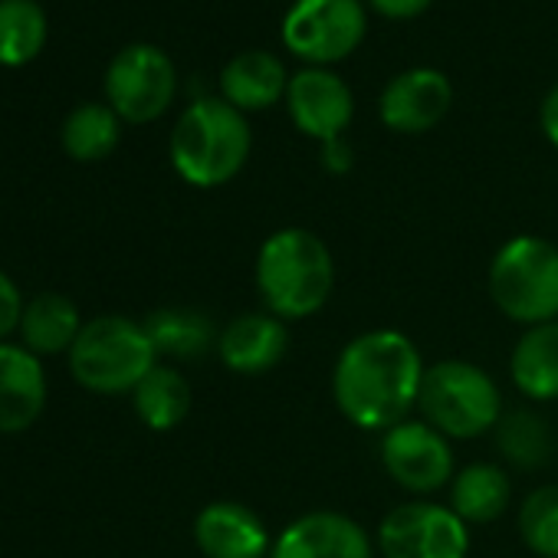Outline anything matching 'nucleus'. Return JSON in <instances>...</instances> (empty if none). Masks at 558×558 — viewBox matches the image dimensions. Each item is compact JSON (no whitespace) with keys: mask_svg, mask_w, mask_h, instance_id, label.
<instances>
[{"mask_svg":"<svg viewBox=\"0 0 558 558\" xmlns=\"http://www.w3.org/2000/svg\"><path fill=\"white\" fill-rule=\"evenodd\" d=\"M424 359L398 329H372L355 336L332 372V398L359 430H391L417 408L424 385Z\"/></svg>","mask_w":558,"mask_h":558,"instance_id":"f257e3e1","label":"nucleus"},{"mask_svg":"<svg viewBox=\"0 0 558 558\" xmlns=\"http://www.w3.org/2000/svg\"><path fill=\"white\" fill-rule=\"evenodd\" d=\"M256 290L266 313L283 323L316 316L336 290V259L326 240L306 227H283L256 253Z\"/></svg>","mask_w":558,"mask_h":558,"instance_id":"f03ea898","label":"nucleus"},{"mask_svg":"<svg viewBox=\"0 0 558 558\" xmlns=\"http://www.w3.org/2000/svg\"><path fill=\"white\" fill-rule=\"evenodd\" d=\"M250 155V125L227 99H197L171 132V161L194 187L227 184Z\"/></svg>","mask_w":558,"mask_h":558,"instance_id":"7ed1b4c3","label":"nucleus"},{"mask_svg":"<svg viewBox=\"0 0 558 558\" xmlns=\"http://www.w3.org/2000/svg\"><path fill=\"white\" fill-rule=\"evenodd\" d=\"M489 296L519 326L558 319V246L545 236L519 233L489 263Z\"/></svg>","mask_w":558,"mask_h":558,"instance_id":"20e7f679","label":"nucleus"},{"mask_svg":"<svg viewBox=\"0 0 558 558\" xmlns=\"http://www.w3.org/2000/svg\"><path fill=\"white\" fill-rule=\"evenodd\" d=\"M417 408L430 427L450 440H470L496 430L502 395L489 372L463 359H444L424 372Z\"/></svg>","mask_w":558,"mask_h":558,"instance_id":"39448f33","label":"nucleus"},{"mask_svg":"<svg viewBox=\"0 0 558 558\" xmlns=\"http://www.w3.org/2000/svg\"><path fill=\"white\" fill-rule=\"evenodd\" d=\"M155 365L158 352L145 326L125 316L93 319L70 349V368L76 381L99 395L135 391Z\"/></svg>","mask_w":558,"mask_h":558,"instance_id":"423d86ee","label":"nucleus"},{"mask_svg":"<svg viewBox=\"0 0 558 558\" xmlns=\"http://www.w3.org/2000/svg\"><path fill=\"white\" fill-rule=\"evenodd\" d=\"M375 545L385 558H466L470 525L450 506L404 502L378 522Z\"/></svg>","mask_w":558,"mask_h":558,"instance_id":"0eeeda50","label":"nucleus"},{"mask_svg":"<svg viewBox=\"0 0 558 558\" xmlns=\"http://www.w3.org/2000/svg\"><path fill=\"white\" fill-rule=\"evenodd\" d=\"M174 66L168 53L151 44H132L109 63L106 93L109 106L125 122H151L174 99Z\"/></svg>","mask_w":558,"mask_h":558,"instance_id":"6e6552de","label":"nucleus"},{"mask_svg":"<svg viewBox=\"0 0 558 558\" xmlns=\"http://www.w3.org/2000/svg\"><path fill=\"white\" fill-rule=\"evenodd\" d=\"M365 37L359 0H296L283 24V40L310 63H336Z\"/></svg>","mask_w":558,"mask_h":558,"instance_id":"1a4fd4ad","label":"nucleus"},{"mask_svg":"<svg viewBox=\"0 0 558 558\" xmlns=\"http://www.w3.org/2000/svg\"><path fill=\"white\" fill-rule=\"evenodd\" d=\"M381 466L408 493H437L453 483L450 437L421 421H401L381 437Z\"/></svg>","mask_w":558,"mask_h":558,"instance_id":"9d476101","label":"nucleus"},{"mask_svg":"<svg viewBox=\"0 0 558 558\" xmlns=\"http://www.w3.org/2000/svg\"><path fill=\"white\" fill-rule=\"evenodd\" d=\"M269 558H372V538L352 515L319 509L279 532Z\"/></svg>","mask_w":558,"mask_h":558,"instance_id":"9b49d317","label":"nucleus"},{"mask_svg":"<svg viewBox=\"0 0 558 558\" xmlns=\"http://www.w3.org/2000/svg\"><path fill=\"white\" fill-rule=\"evenodd\" d=\"M287 102H290L293 122L306 135L319 138L323 145L342 138V132L349 129L352 112H355L349 86L329 70H303V73H296L290 80Z\"/></svg>","mask_w":558,"mask_h":558,"instance_id":"f8f14e48","label":"nucleus"},{"mask_svg":"<svg viewBox=\"0 0 558 558\" xmlns=\"http://www.w3.org/2000/svg\"><path fill=\"white\" fill-rule=\"evenodd\" d=\"M453 102L450 80L437 70H408L381 93V119L388 129L417 135L434 129Z\"/></svg>","mask_w":558,"mask_h":558,"instance_id":"ddd939ff","label":"nucleus"},{"mask_svg":"<svg viewBox=\"0 0 558 558\" xmlns=\"http://www.w3.org/2000/svg\"><path fill=\"white\" fill-rule=\"evenodd\" d=\"M290 352V329L272 313L230 319L217 336V355L233 375H266Z\"/></svg>","mask_w":558,"mask_h":558,"instance_id":"4468645a","label":"nucleus"},{"mask_svg":"<svg viewBox=\"0 0 558 558\" xmlns=\"http://www.w3.org/2000/svg\"><path fill=\"white\" fill-rule=\"evenodd\" d=\"M194 542L207 558H269L266 522L243 502L220 499L197 512Z\"/></svg>","mask_w":558,"mask_h":558,"instance_id":"2eb2a0df","label":"nucleus"},{"mask_svg":"<svg viewBox=\"0 0 558 558\" xmlns=\"http://www.w3.org/2000/svg\"><path fill=\"white\" fill-rule=\"evenodd\" d=\"M47 408V378L40 355L0 342V434H21Z\"/></svg>","mask_w":558,"mask_h":558,"instance_id":"dca6fc26","label":"nucleus"},{"mask_svg":"<svg viewBox=\"0 0 558 558\" xmlns=\"http://www.w3.org/2000/svg\"><path fill=\"white\" fill-rule=\"evenodd\" d=\"M512 385L532 401L558 398V319L529 326L509 355Z\"/></svg>","mask_w":558,"mask_h":558,"instance_id":"f3484780","label":"nucleus"},{"mask_svg":"<svg viewBox=\"0 0 558 558\" xmlns=\"http://www.w3.org/2000/svg\"><path fill=\"white\" fill-rule=\"evenodd\" d=\"M220 89H223V99L243 112V109H266L279 96H287L290 80H287L283 63H279L272 53L250 50V53L233 57L223 66Z\"/></svg>","mask_w":558,"mask_h":558,"instance_id":"a211bd4d","label":"nucleus"},{"mask_svg":"<svg viewBox=\"0 0 558 558\" xmlns=\"http://www.w3.org/2000/svg\"><path fill=\"white\" fill-rule=\"evenodd\" d=\"M509 476L496 463H470L450 483V509L466 525H486L509 506Z\"/></svg>","mask_w":558,"mask_h":558,"instance_id":"6ab92c4d","label":"nucleus"},{"mask_svg":"<svg viewBox=\"0 0 558 558\" xmlns=\"http://www.w3.org/2000/svg\"><path fill=\"white\" fill-rule=\"evenodd\" d=\"M80 332V310L60 293H44L31 306H24L21 336L24 349H31L34 355H60L73 349Z\"/></svg>","mask_w":558,"mask_h":558,"instance_id":"aec40b11","label":"nucleus"},{"mask_svg":"<svg viewBox=\"0 0 558 558\" xmlns=\"http://www.w3.org/2000/svg\"><path fill=\"white\" fill-rule=\"evenodd\" d=\"M142 326L158 355L181 359V362L207 355L210 349H217V336H220L214 323L197 310H158Z\"/></svg>","mask_w":558,"mask_h":558,"instance_id":"412c9836","label":"nucleus"},{"mask_svg":"<svg viewBox=\"0 0 558 558\" xmlns=\"http://www.w3.org/2000/svg\"><path fill=\"white\" fill-rule=\"evenodd\" d=\"M132 395L142 424L151 430H174L191 411V385L174 368L155 365Z\"/></svg>","mask_w":558,"mask_h":558,"instance_id":"4be33fe9","label":"nucleus"},{"mask_svg":"<svg viewBox=\"0 0 558 558\" xmlns=\"http://www.w3.org/2000/svg\"><path fill=\"white\" fill-rule=\"evenodd\" d=\"M499 453L519 470H538L555 457V437L535 411H509L496 424Z\"/></svg>","mask_w":558,"mask_h":558,"instance_id":"5701e85b","label":"nucleus"},{"mask_svg":"<svg viewBox=\"0 0 558 558\" xmlns=\"http://www.w3.org/2000/svg\"><path fill=\"white\" fill-rule=\"evenodd\" d=\"M47 44V14L37 0H0V63H31Z\"/></svg>","mask_w":558,"mask_h":558,"instance_id":"b1692460","label":"nucleus"},{"mask_svg":"<svg viewBox=\"0 0 558 558\" xmlns=\"http://www.w3.org/2000/svg\"><path fill=\"white\" fill-rule=\"evenodd\" d=\"M119 145V116L112 106L83 102L63 122V148L76 161H99Z\"/></svg>","mask_w":558,"mask_h":558,"instance_id":"393cba45","label":"nucleus"},{"mask_svg":"<svg viewBox=\"0 0 558 558\" xmlns=\"http://www.w3.org/2000/svg\"><path fill=\"white\" fill-rule=\"evenodd\" d=\"M519 535L532 555L558 558V486H538L522 499Z\"/></svg>","mask_w":558,"mask_h":558,"instance_id":"a878e982","label":"nucleus"},{"mask_svg":"<svg viewBox=\"0 0 558 558\" xmlns=\"http://www.w3.org/2000/svg\"><path fill=\"white\" fill-rule=\"evenodd\" d=\"M21 319H24L21 290L8 272H0V339H8L21 326Z\"/></svg>","mask_w":558,"mask_h":558,"instance_id":"bb28decb","label":"nucleus"},{"mask_svg":"<svg viewBox=\"0 0 558 558\" xmlns=\"http://www.w3.org/2000/svg\"><path fill=\"white\" fill-rule=\"evenodd\" d=\"M427 4L430 0H372L375 11H381L385 17H398V21L417 17L421 11H427Z\"/></svg>","mask_w":558,"mask_h":558,"instance_id":"cd10ccee","label":"nucleus"},{"mask_svg":"<svg viewBox=\"0 0 558 558\" xmlns=\"http://www.w3.org/2000/svg\"><path fill=\"white\" fill-rule=\"evenodd\" d=\"M323 161H326V168H329V171H336V174H345V171L352 168V148H349V145H342V138H336V142H326Z\"/></svg>","mask_w":558,"mask_h":558,"instance_id":"c85d7f7f","label":"nucleus"},{"mask_svg":"<svg viewBox=\"0 0 558 558\" xmlns=\"http://www.w3.org/2000/svg\"><path fill=\"white\" fill-rule=\"evenodd\" d=\"M542 132L545 138L558 148V86L545 96L542 102Z\"/></svg>","mask_w":558,"mask_h":558,"instance_id":"c756f323","label":"nucleus"}]
</instances>
